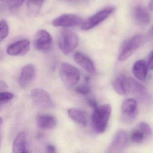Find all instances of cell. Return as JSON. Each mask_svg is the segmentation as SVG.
<instances>
[{
  "label": "cell",
  "instance_id": "obj_1",
  "mask_svg": "<svg viewBox=\"0 0 153 153\" xmlns=\"http://www.w3.org/2000/svg\"><path fill=\"white\" fill-rule=\"evenodd\" d=\"M111 107L109 104L98 105L94 109L92 116L93 127L95 131L102 133L105 131L111 113Z\"/></svg>",
  "mask_w": 153,
  "mask_h": 153
},
{
  "label": "cell",
  "instance_id": "obj_2",
  "mask_svg": "<svg viewBox=\"0 0 153 153\" xmlns=\"http://www.w3.org/2000/svg\"><path fill=\"white\" fill-rule=\"evenodd\" d=\"M62 83L68 87L76 85L80 79V73L76 68L67 62H62L59 71Z\"/></svg>",
  "mask_w": 153,
  "mask_h": 153
},
{
  "label": "cell",
  "instance_id": "obj_3",
  "mask_svg": "<svg viewBox=\"0 0 153 153\" xmlns=\"http://www.w3.org/2000/svg\"><path fill=\"white\" fill-rule=\"evenodd\" d=\"M144 41L143 35L138 34L127 40L122 47L119 55V60L124 62L132 56L141 46Z\"/></svg>",
  "mask_w": 153,
  "mask_h": 153
},
{
  "label": "cell",
  "instance_id": "obj_4",
  "mask_svg": "<svg viewBox=\"0 0 153 153\" xmlns=\"http://www.w3.org/2000/svg\"><path fill=\"white\" fill-rule=\"evenodd\" d=\"M78 45L76 35L72 31L64 30L61 32L58 41L60 51L65 55H68L76 49Z\"/></svg>",
  "mask_w": 153,
  "mask_h": 153
},
{
  "label": "cell",
  "instance_id": "obj_5",
  "mask_svg": "<svg viewBox=\"0 0 153 153\" xmlns=\"http://www.w3.org/2000/svg\"><path fill=\"white\" fill-rule=\"evenodd\" d=\"M137 111V102L134 98H125L121 106V119L124 123L131 124L135 120Z\"/></svg>",
  "mask_w": 153,
  "mask_h": 153
},
{
  "label": "cell",
  "instance_id": "obj_6",
  "mask_svg": "<svg viewBox=\"0 0 153 153\" xmlns=\"http://www.w3.org/2000/svg\"><path fill=\"white\" fill-rule=\"evenodd\" d=\"M130 92L140 102L147 103L151 100V95L149 90L143 84L132 77H128Z\"/></svg>",
  "mask_w": 153,
  "mask_h": 153
},
{
  "label": "cell",
  "instance_id": "obj_7",
  "mask_svg": "<svg viewBox=\"0 0 153 153\" xmlns=\"http://www.w3.org/2000/svg\"><path fill=\"white\" fill-rule=\"evenodd\" d=\"M113 7H108L98 11L82 23V30L88 31L93 29L106 19L114 11Z\"/></svg>",
  "mask_w": 153,
  "mask_h": 153
},
{
  "label": "cell",
  "instance_id": "obj_8",
  "mask_svg": "<svg viewBox=\"0 0 153 153\" xmlns=\"http://www.w3.org/2000/svg\"><path fill=\"white\" fill-rule=\"evenodd\" d=\"M129 144L128 133L124 130L119 129L107 149V153H120L126 149Z\"/></svg>",
  "mask_w": 153,
  "mask_h": 153
},
{
  "label": "cell",
  "instance_id": "obj_9",
  "mask_svg": "<svg viewBox=\"0 0 153 153\" xmlns=\"http://www.w3.org/2000/svg\"><path fill=\"white\" fill-rule=\"evenodd\" d=\"M34 45L38 51L47 52L51 50L52 46V37L47 31L39 30L35 35Z\"/></svg>",
  "mask_w": 153,
  "mask_h": 153
},
{
  "label": "cell",
  "instance_id": "obj_10",
  "mask_svg": "<svg viewBox=\"0 0 153 153\" xmlns=\"http://www.w3.org/2000/svg\"><path fill=\"white\" fill-rule=\"evenodd\" d=\"M31 97L34 102L39 107L44 109L51 108L54 105L50 94L41 88H34L31 91Z\"/></svg>",
  "mask_w": 153,
  "mask_h": 153
},
{
  "label": "cell",
  "instance_id": "obj_11",
  "mask_svg": "<svg viewBox=\"0 0 153 153\" xmlns=\"http://www.w3.org/2000/svg\"><path fill=\"white\" fill-rule=\"evenodd\" d=\"M81 17L72 14L62 15L53 21L52 25L56 27H70L77 26L83 23Z\"/></svg>",
  "mask_w": 153,
  "mask_h": 153
},
{
  "label": "cell",
  "instance_id": "obj_12",
  "mask_svg": "<svg viewBox=\"0 0 153 153\" xmlns=\"http://www.w3.org/2000/svg\"><path fill=\"white\" fill-rule=\"evenodd\" d=\"M36 70L33 64H28L22 68L19 79L20 87L23 89L27 88L32 83L36 76Z\"/></svg>",
  "mask_w": 153,
  "mask_h": 153
},
{
  "label": "cell",
  "instance_id": "obj_13",
  "mask_svg": "<svg viewBox=\"0 0 153 153\" xmlns=\"http://www.w3.org/2000/svg\"><path fill=\"white\" fill-rule=\"evenodd\" d=\"M30 45V42L27 39L20 40L9 46L7 53L11 56L24 55L29 51Z\"/></svg>",
  "mask_w": 153,
  "mask_h": 153
},
{
  "label": "cell",
  "instance_id": "obj_14",
  "mask_svg": "<svg viewBox=\"0 0 153 153\" xmlns=\"http://www.w3.org/2000/svg\"><path fill=\"white\" fill-rule=\"evenodd\" d=\"M113 88L115 92L121 95H126L130 93L128 78L124 75L116 77L112 82Z\"/></svg>",
  "mask_w": 153,
  "mask_h": 153
},
{
  "label": "cell",
  "instance_id": "obj_15",
  "mask_svg": "<svg viewBox=\"0 0 153 153\" xmlns=\"http://www.w3.org/2000/svg\"><path fill=\"white\" fill-rule=\"evenodd\" d=\"M73 58L75 61L87 72L90 74H94L95 72V67L94 62L85 54L80 52H76L74 53Z\"/></svg>",
  "mask_w": 153,
  "mask_h": 153
},
{
  "label": "cell",
  "instance_id": "obj_16",
  "mask_svg": "<svg viewBox=\"0 0 153 153\" xmlns=\"http://www.w3.org/2000/svg\"><path fill=\"white\" fill-rule=\"evenodd\" d=\"M36 123L41 128L50 130L55 128L57 124V120L53 115L48 114H42L37 115Z\"/></svg>",
  "mask_w": 153,
  "mask_h": 153
},
{
  "label": "cell",
  "instance_id": "obj_17",
  "mask_svg": "<svg viewBox=\"0 0 153 153\" xmlns=\"http://www.w3.org/2000/svg\"><path fill=\"white\" fill-rule=\"evenodd\" d=\"M148 70L147 62L143 60H139L133 65L132 73L137 79L144 81L146 78Z\"/></svg>",
  "mask_w": 153,
  "mask_h": 153
},
{
  "label": "cell",
  "instance_id": "obj_18",
  "mask_svg": "<svg viewBox=\"0 0 153 153\" xmlns=\"http://www.w3.org/2000/svg\"><path fill=\"white\" fill-rule=\"evenodd\" d=\"M134 16L140 24L148 25L151 21V16L149 11L142 6H138L134 10Z\"/></svg>",
  "mask_w": 153,
  "mask_h": 153
},
{
  "label": "cell",
  "instance_id": "obj_19",
  "mask_svg": "<svg viewBox=\"0 0 153 153\" xmlns=\"http://www.w3.org/2000/svg\"><path fill=\"white\" fill-rule=\"evenodd\" d=\"M12 152L15 153H25L26 149V134L21 132L17 136L14 140L12 147Z\"/></svg>",
  "mask_w": 153,
  "mask_h": 153
},
{
  "label": "cell",
  "instance_id": "obj_20",
  "mask_svg": "<svg viewBox=\"0 0 153 153\" xmlns=\"http://www.w3.org/2000/svg\"><path fill=\"white\" fill-rule=\"evenodd\" d=\"M68 113L69 117L74 121L84 126L87 125V119L82 111L76 108H70L68 109Z\"/></svg>",
  "mask_w": 153,
  "mask_h": 153
},
{
  "label": "cell",
  "instance_id": "obj_21",
  "mask_svg": "<svg viewBox=\"0 0 153 153\" xmlns=\"http://www.w3.org/2000/svg\"><path fill=\"white\" fill-rule=\"evenodd\" d=\"M131 140L136 144H140L146 140V137L144 132L140 129L133 130L130 136Z\"/></svg>",
  "mask_w": 153,
  "mask_h": 153
},
{
  "label": "cell",
  "instance_id": "obj_22",
  "mask_svg": "<svg viewBox=\"0 0 153 153\" xmlns=\"http://www.w3.org/2000/svg\"><path fill=\"white\" fill-rule=\"evenodd\" d=\"M8 25L5 20L0 21V43L9 34Z\"/></svg>",
  "mask_w": 153,
  "mask_h": 153
},
{
  "label": "cell",
  "instance_id": "obj_23",
  "mask_svg": "<svg viewBox=\"0 0 153 153\" xmlns=\"http://www.w3.org/2000/svg\"><path fill=\"white\" fill-rule=\"evenodd\" d=\"M138 128L144 132L146 139H149L151 138L152 130L148 123L145 122H141L139 124Z\"/></svg>",
  "mask_w": 153,
  "mask_h": 153
},
{
  "label": "cell",
  "instance_id": "obj_24",
  "mask_svg": "<svg viewBox=\"0 0 153 153\" xmlns=\"http://www.w3.org/2000/svg\"><path fill=\"white\" fill-rule=\"evenodd\" d=\"M25 0H9L8 7L10 9L14 10L20 7Z\"/></svg>",
  "mask_w": 153,
  "mask_h": 153
},
{
  "label": "cell",
  "instance_id": "obj_25",
  "mask_svg": "<svg viewBox=\"0 0 153 153\" xmlns=\"http://www.w3.org/2000/svg\"><path fill=\"white\" fill-rule=\"evenodd\" d=\"M75 91L80 94L86 95L88 94L91 91L90 87L86 85L79 86L75 88Z\"/></svg>",
  "mask_w": 153,
  "mask_h": 153
},
{
  "label": "cell",
  "instance_id": "obj_26",
  "mask_svg": "<svg viewBox=\"0 0 153 153\" xmlns=\"http://www.w3.org/2000/svg\"><path fill=\"white\" fill-rule=\"evenodd\" d=\"M14 97L13 94L9 92H0V103L10 101Z\"/></svg>",
  "mask_w": 153,
  "mask_h": 153
},
{
  "label": "cell",
  "instance_id": "obj_27",
  "mask_svg": "<svg viewBox=\"0 0 153 153\" xmlns=\"http://www.w3.org/2000/svg\"><path fill=\"white\" fill-rule=\"evenodd\" d=\"M28 5L36 7L39 8L42 5L44 0H27Z\"/></svg>",
  "mask_w": 153,
  "mask_h": 153
},
{
  "label": "cell",
  "instance_id": "obj_28",
  "mask_svg": "<svg viewBox=\"0 0 153 153\" xmlns=\"http://www.w3.org/2000/svg\"><path fill=\"white\" fill-rule=\"evenodd\" d=\"M148 67V69L149 70H152L153 68V51H151L148 56V62L147 63Z\"/></svg>",
  "mask_w": 153,
  "mask_h": 153
},
{
  "label": "cell",
  "instance_id": "obj_29",
  "mask_svg": "<svg viewBox=\"0 0 153 153\" xmlns=\"http://www.w3.org/2000/svg\"><path fill=\"white\" fill-rule=\"evenodd\" d=\"M46 150L48 153H54L56 152L55 146L51 144H49L46 146Z\"/></svg>",
  "mask_w": 153,
  "mask_h": 153
},
{
  "label": "cell",
  "instance_id": "obj_30",
  "mask_svg": "<svg viewBox=\"0 0 153 153\" xmlns=\"http://www.w3.org/2000/svg\"><path fill=\"white\" fill-rule=\"evenodd\" d=\"M88 103L94 109H95L98 106V104L96 101L94 100V99H88L87 101Z\"/></svg>",
  "mask_w": 153,
  "mask_h": 153
},
{
  "label": "cell",
  "instance_id": "obj_31",
  "mask_svg": "<svg viewBox=\"0 0 153 153\" xmlns=\"http://www.w3.org/2000/svg\"><path fill=\"white\" fill-rule=\"evenodd\" d=\"M7 88V84L6 82L0 80V91L4 90Z\"/></svg>",
  "mask_w": 153,
  "mask_h": 153
},
{
  "label": "cell",
  "instance_id": "obj_32",
  "mask_svg": "<svg viewBox=\"0 0 153 153\" xmlns=\"http://www.w3.org/2000/svg\"><path fill=\"white\" fill-rule=\"evenodd\" d=\"M85 82H89V81H90V77H89L88 76H86L85 77Z\"/></svg>",
  "mask_w": 153,
  "mask_h": 153
},
{
  "label": "cell",
  "instance_id": "obj_33",
  "mask_svg": "<svg viewBox=\"0 0 153 153\" xmlns=\"http://www.w3.org/2000/svg\"><path fill=\"white\" fill-rule=\"evenodd\" d=\"M153 2H152V0H151V2H150V5H149V7L151 8V9H152V6H153Z\"/></svg>",
  "mask_w": 153,
  "mask_h": 153
},
{
  "label": "cell",
  "instance_id": "obj_34",
  "mask_svg": "<svg viewBox=\"0 0 153 153\" xmlns=\"http://www.w3.org/2000/svg\"><path fill=\"white\" fill-rule=\"evenodd\" d=\"M2 56H3V55H2V53L0 51V60L2 58Z\"/></svg>",
  "mask_w": 153,
  "mask_h": 153
},
{
  "label": "cell",
  "instance_id": "obj_35",
  "mask_svg": "<svg viewBox=\"0 0 153 153\" xmlns=\"http://www.w3.org/2000/svg\"><path fill=\"white\" fill-rule=\"evenodd\" d=\"M2 121H3V120H2V119L1 117H0V125H1V123H2Z\"/></svg>",
  "mask_w": 153,
  "mask_h": 153
}]
</instances>
